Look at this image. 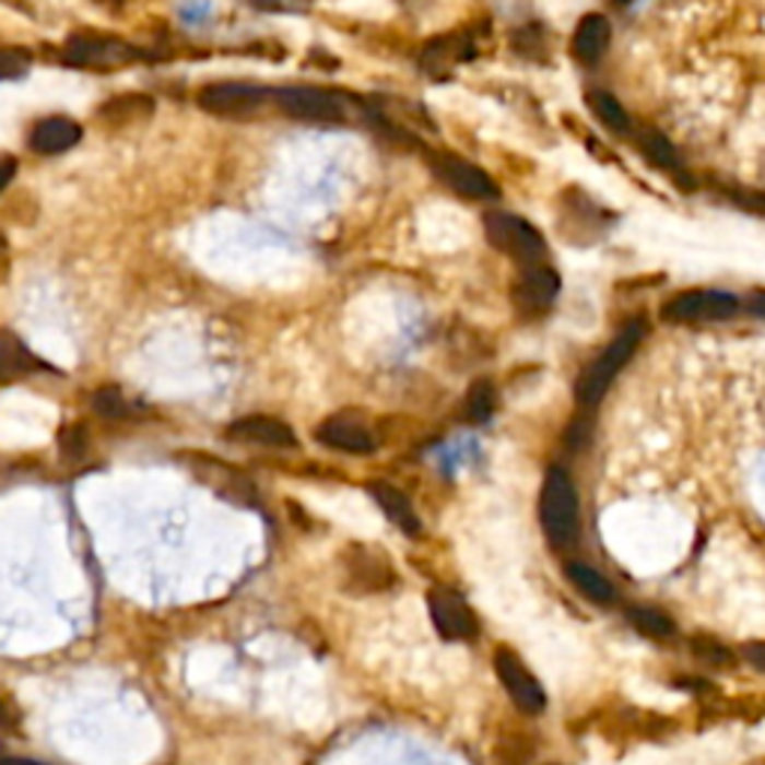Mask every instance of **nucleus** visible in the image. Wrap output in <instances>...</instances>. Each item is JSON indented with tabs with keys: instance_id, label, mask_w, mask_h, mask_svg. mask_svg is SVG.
<instances>
[{
	"instance_id": "nucleus-19",
	"label": "nucleus",
	"mask_w": 765,
	"mask_h": 765,
	"mask_svg": "<svg viewBox=\"0 0 765 765\" xmlns=\"http://www.w3.org/2000/svg\"><path fill=\"white\" fill-rule=\"evenodd\" d=\"M348 572L353 580H362V589L365 592H377V589H386V586L392 584V568H389V563L382 560L380 553H377V548H360V551L353 553V560L348 563Z\"/></svg>"
},
{
	"instance_id": "nucleus-26",
	"label": "nucleus",
	"mask_w": 765,
	"mask_h": 765,
	"mask_svg": "<svg viewBox=\"0 0 765 765\" xmlns=\"http://www.w3.org/2000/svg\"><path fill=\"white\" fill-rule=\"evenodd\" d=\"M93 410L105 419H120L129 413V404H126V398L120 395V389L105 386V389H99V392L93 395Z\"/></svg>"
},
{
	"instance_id": "nucleus-21",
	"label": "nucleus",
	"mask_w": 765,
	"mask_h": 765,
	"mask_svg": "<svg viewBox=\"0 0 765 765\" xmlns=\"http://www.w3.org/2000/svg\"><path fill=\"white\" fill-rule=\"evenodd\" d=\"M586 102H589L592 114H596L601 123L608 126L613 136H631V132H634V129H631L628 111L622 108V102L616 99V96H610L608 91H589L586 93Z\"/></svg>"
},
{
	"instance_id": "nucleus-31",
	"label": "nucleus",
	"mask_w": 765,
	"mask_h": 765,
	"mask_svg": "<svg viewBox=\"0 0 765 765\" xmlns=\"http://www.w3.org/2000/svg\"><path fill=\"white\" fill-rule=\"evenodd\" d=\"M744 308L754 317H765V287L748 293V296H744Z\"/></svg>"
},
{
	"instance_id": "nucleus-18",
	"label": "nucleus",
	"mask_w": 765,
	"mask_h": 765,
	"mask_svg": "<svg viewBox=\"0 0 765 765\" xmlns=\"http://www.w3.org/2000/svg\"><path fill=\"white\" fill-rule=\"evenodd\" d=\"M36 368H39V360L24 348L22 338L10 332V329H0V386L24 380Z\"/></svg>"
},
{
	"instance_id": "nucleus-11",
	"label": "nucleus",
	"mask_w": 765,
	"mask_h": 765,
	"mask_svg": "<svg viewBox=\"0 0 765 765\" xmlns=\"http://www.w3.org/2000/svg\"><path fill=\"white\" fill-rule=\"evenodd\" d=\"M428 610L434 628L443 640H473L479 634V620L458 592L451 589H431Z\"/></svg>"
},
{
	"instance_id": "nucleus-29",
	"label": "nucleus",
	"mask_w": 765,
	"mask_h": 765,
	"mask_svg": "<svg viewBox=\"0 0 765 765\" xmlns=\"http://www.w3.org/2000/svg\"><path fill=\"white\" fill-rule=\"evenodd\" d=\"M730 198H732V201H735V207H742V210H751V213H756V215L765 213V195H763V191L732 189Z\"/></svg>"
},
{
	"instance_id": "nucleus-3",
	"label": "nucleus",
	"mask_w": 765,
	"mask_h": 765,
	"mask_svg": "<svg viewBox=\"0 0 765 765\" xmlns=\"http://www.w3.org/2000/svg\"><path fill=\"white\" fill-rule=\"evenodd\" d=\"M484 237L496 251H503V255L518 260L523 267L541 263L544 251H548V243L541 237L539 227L529 225L527 219H520V215L503 213V210L484 213Z\"/></svg>"
},
{
	"instance_id": "nucleus-1",
	"label": "nucleus",
	"mask_w": 765,
	"mask_h": 765,
	"mask_svg": "<svg viewBox=\"0 0 765 765\" xmlns=\"http://www.w3.org/2000/svg\"><path fill=\"white\" fill-rule=\"evenodd\" d=\"M539 515L544 539L553 551H572L580 536V503L572 475L563 467H551L541 484Z\"/></svg>"
},
{
	"instance_id": "nucleus-27",
	"label": "nucleus",
	"mask_w": 765,
	"mask_h": 765,
	"mask_svg": "<svg viewBox=\"0 0 765 765\" xmlns=\"http://www.w3.org/2000/svg\"><path fill=\"white\" fill-rule=\"evenodd\" d=\"M31 69V51L24 48H0V79H19Z\"/></svg>"
},
{
	"instance_id": "nucleus-33",
	"label": "nucleus",
	"mask_w": 765,
	"mask_h": 765,
	"mask_svg": "<svg viewBox=\"0 0 765 765\" xmlns=\"http://www.w3.org/2000/svg\"><path fill=\"white\" fill-rule=\"evenodd\" d=\"M12 723H15V718H12V711L7 709V703L0 699V730H12Z\"/></svg>"
},
{
	"instance_id": "nucleus-8",
	"label": "nucleus",
	"mask_w": 765,
	"mask_h": 765,
	"mask_svg": "<svg viewBox=\"0 0 765 765\" xmlns=\"http://www.w3.org/2000/svg\"><path fill=\"white\" fill-rule=\"evenodd\" d=\"M69 63L75 67H91V69H114L126 67V63H136V60H146V55L141 48L129 46L117 36H93V34H75L69 39L67 46Z\"/></svg>"
},
{
	"instance_id": "nucleus-28",
	"label": "nucleus",
	"mask_w": 765,
	"mask_h": 765,
	"mask_svg": "<svg viewBox=\"0 0 765 765\" xmlns=\"http://www.w3.org/2000/svg\"><path fill=\"white\" fill-rule=\"evenodd\" d=\"M84 451H87V431L81 428V425L67 428L60 434V455L67 461H79V458H84Z\"/></svg>"
},
{
	"instance_id": "nucleus-22",
	"label": "nucleus",
	"mask_w": 765,
	"mask_h": 765,
	"mask_svg": "<svg viewBox=\"0 0 765 765\" xmlns=\"http://www.w3.org/2000/svg\"><path fill=\"white\" fill-rule=\"evenodd\" d=\"M637 144H640L643 156L649 158L652 165H658V168L664 170H673L679 180L685 183V170H682V158H679V153H675V146L667 141L661 132H655V129H646L640 138H637Z\"/></svg>"
},
{
	"instance_id": "nucleus-15",
	"label": "nucleus",
	"mask_w": 765,
	"mask_h": 765,
	"mask_svg": "<svg viewBox=\"0 0 765 765\" xmlns=\"http://www.w3.org/2000/svg\"><path fill=\"white\" fill-rule=\"evenodd\" d=\"M610 36H613V31H610L608 19L598 15V12H586L584 19L577 22V27H574L572 57L577 63H584V67H596L598 60L608 55Z\"/></svg>"
},
{
	"instance_id": "nucleus-32",
	"label": "nucleus",
	"mask_w": 765,
	"mask_h": 765,
	"mask_svg": "<svg viewBox=\"0 0 765 765\" xmlns=\"http://www.w3.org/2000/svg\"><path fill=\"white\" fill-rule=\"evenodd\" d=\"M15 170H19V162H15V158L12 156L0 158V191L10 186V180L15 177Z\"/></svg>"
},
{
	"instance_id": "nucleus-35",
	"label": "nucleus",
	"mask_w": 765,
	"mask_h": 765,
	"mask_svg": "<svg viewBox=\"0 0 765 765\" xmlns=\"http://www.w3.org/2000/svg\"><path fill=\"white\" fill-rule=\"evenodd\" d=\"M3 251H7V239H3V234H0V260H3Z\"/></svg>"
},
{
	"instance_id": "nucleus-16",
	"label": "nucleus",
	"mask_w": 765,
	"mask_h": 765,
	"mask_svg": "<svg viewBox=\"0 0 765 765\" xmlns=\"http://www.w3.org/2000/svg\"><path fill=\"white\" fill-rule=\"evenodd\" d=\"M368 494H372L374 503L382 508V515L392 520L395 527L401 529L404 536H410V539L422 536V520H419L416 508H413V503H410L398 487H392V484L386 482H374L368 484Z\"/></svg>"
},
{
	"instance_id": "nucleus-6",
	"label": "nucleus",
	"mask_w": 765,
	"mask_h": 765,
	"mask_svg": "<svg viewBox=\"0 0 765 765\" xmlns=\"http://www.w3.org/2000/svg\"><path fill=\"white\" fill-rule=\"evenodd\" d=\"M272 102L282 114L308 120V123H344L348 120V102L317 87H279L272 91Z\"/></svg>"
},
{
	"instance_id": "nucleus-17",
	"label": "nucleus",
	"mask_w": 765,
	"mask_h": 765,
	"mask_svg": "<svg viewBox=\"0 0 765 765\" xmlns=\"http://www.w3.org/2000/svg\"><path fill=\"white\" fill-rule=\"evenodd\" d=\"M81 141V126L69 117H46L34 126L31 132V150L43 156H57L67 153Z\"/></svg>"
},
{
	"instance_id": "nucleus-5",
	"label": "nucleus",
	"mask_w": 765,
	"mask_h": 765,
	"mask_svg": "<svg viewBox=\"0 0 765 765\" xmlns=\"http://www.w3.org/2000/svg\"><path fill=\"white\" fill-rule=\"evenodd\" d=\"M267 99H272V91L251 81H215L198 93V105L203 111L215 117H231V120H246L251 114H258Z\"/></svg>"
},
{
	"instance_id": "nucleus-7",
	"label": "nucleus",
	"mask_w": 765,
	"mask_h": 765,
	"mask_svg": "<svg viewBox=\"0 0 765 765\" xmlns=\"http://www.w3.org/2000/svg\"><path fill=\"white\" fill-rule=\"evenodd\" d=\"M428 165L443 186H449L455 195H461L467 201H496L499 198V186L491 180V174L467 158L455 156V153H431Z\"/></svg>"
},
{
	"instance_id": "nucleus-23",
	"label": "nucleus",
	"mask_w": 765,
	"mask_h": 765,
	"mask_svg": "<svg viewBox=\"0 0 765 765\" xmlns=\"http://www.w3.org/2000/svg\"><path fill=\"white\" fill-rule=\"evenodd\" d=\"M496 410V389L491 380H475L467 392V401H463V413L470 422L482 425L487 419L494 416Z\"/></svg>"
},
{
	"instance_id": "nucleus-24",
	"label": "nucleus",
	"mask_w": 765,
	"mask_h": 765,
	"mask_svg": "<svg viewBox=\"0 0 765 765\" xmlns=\"http://www.w3.org/2000/svg\"><path fill=\"white\" fill-rule=\"evenodd\" d=\"M628 622L634 625V628L640 631V634H646V637H655V640H667V637H673L675 634L673 620H670L667 613H661V610H655V608H631Z\"/></svg>"
},
{
	"instance_id": "nucleus-13",
	"label": "nucleus",
	"mask_w": 765,
	"mask_h": 765,
	"mask_svg": "<svg viewBox=\"0 0 765 765\" xmlns=\"http://www.w3.org/2000/svg\"><path fill=\"white\" fill-rule=\"evenodd\" d=\"M227 437L237 439V443L272 446V449H293V446H296V434L291 431V425H284L282 419L272 416L237 419V422L227 428Z\"/></svg>"
},
{
	"instance_id": "nucleus-25",
	"label": "nucleus",
	"mask_w": 765,
	"mask_h": 765,
	"mask_svg": "<svg viewBox=\"0 0 765 765\" xmlns=\"http://www.w3.org/2000/svg\"><path fill=\"white\" fill-rule=\"evenodd\" d=\"M691 652L697 655V658H703L706 664H715V667L735 664V655H732L723 643L711 640V637H694V640H691Z\"/></svg>"
},
{
	"instance_id": "nucleus-30",
	"label": "nucleus",
	"mask_w": 765,
	"mask_h": 765,
	"mask_svg": "<svg viewBox=\"0 0 765 765\" xmlns=\"http://www.w3.org/2000/svg\"><path fill=\"white\" fill-rule=\"evenodd\" d=\"M742 655H744V661L751 667H756V670H763L765 673V643L763 640H756V643H748L742 649Z\"/></svg>"
},
{
	"instance_id": "nucleus-14",
	"label": "nucleus",
	"mask_w": 765,
	"mask_h": 765,
	"mask_svg": "<svg viewBox=\"0 0 765 765\" xmlns=\"http://www.w3.org/2000/svg\"><path fill=\"white\" fill-rule=\"evenodd\" d=\"M475 55L473 39L463 34H446L431 39L422 51V69L434 79H446L458 63H467Z\"/></svg>"
},
{
	"instance_id": "nucleus-20",
	"label": "nucleus",
	"mask_w": 765,
	"mask_h": 765,
	"mask_svg": "<svg viewBox=\"0 0 765 765\" xmlns=\"http://www.w3.org/2000/svg\"><path fill=\"white\" fill-rule=\"evenodd\" d=\"M565 574H568V580L580 589V596L589 598L592 604H601V608L613 604L616 589H613V584H610L608 577H604L601 572H596L592 565L572 563L568 568H565Z\"/></svg>"
},
{
	"instance_id": "nucleus-4",
	"label": "nucleus",
	"mask_w": 765,
	"mask_h": 765,
	"mask_svg": "<svg viewBox=\"0 0 765 765\" xmlns=\"http://www.w3.org/2000/svg\"><path fill=\"white\" fill-rule=\"evenodd\" d=\"M739 296H732L727 291H682L670 296L661 305V320L673 323V327H694V323H720L739 315Z\"/></svg>"
},
{
	"instance_id": "nucleus-10",
	"label": "nucleus",
	"mask_w": 765,
	"mask_h": 765,
	"mask_svg": "<svg viewBox=\"0 0 765 765\" xmlns=\"http://www.w3.org/2000/svg\"><path fill=\"white\" fill-rule=\"evenodd\" d=\"M560 287H563L560 272L553 267H544V263H536L518 275V282L511 287V303L523 317H541L553 308Z\"/></svg>"
},
{
	"instance_id": "nucleus-12",
	"label": "nucleus",
	"mask_w": 765,
	"mask_h": 765,
	"mask_svg": "<svg viewBox=\"0 0 765 765\" xmlns=\"http://www.w3.org/2000/svg\"><path fill=\"white\" fill-rule=\"evenodd\" d=\"M315 437L336 451H348V455H372L377 449V437L372 431L362 425L360 419L350 416H332L327 419L320 428L315 431Z\"/></svg>"
},
{
	"instance_id": "nucleus-2",
	"label": "nucleus",
	"mask_w": 765,
	"mask_h": 765,
	"mask_svg": "<svg viewBox=\"0 0 765 765\" xmlns=\"http://www.w3.org/2000/svg\"><path fill=\"white\" fill-rule=\"evenodd\" d=\"M643 320H631L622 327V332L608 348L601 350V356L589 362L584 368V374L574 382V398L580 407H596L601 404V398L608 395V389L613 386V380L620 377V372L628 365V360L634 356V350L640 348L643 341Z\"/></svg>"
},
{
	"instance_id": "nucleus-34",
	"label": "nucleus",
	"mask_w": 765,
	"mask_h": 765,
	"mask_svg": "<svg viewBox=\"0 0 765 765\" xmlns=\"http://www.w3.org/2000/svg\"><path fill=\"white\" fill-rule=\"evenodd\" d=\"M0 765H46V763H36V760H27V756H3Z\"/></svg>"
},
{
	"instance_id": "nucleus-9",
	"label": "nucleus",
	"mask_w": 765,
	"mask_h": 765,
	"mask_svg": "<svg viewBox=\"0 0 765 765\" xmlns=\"http://www.w3.org/2000/svg\"><path fill=\"white\" fill-rule=\"evenodd\" d=\"M494 670L496 675H499L503 687H506V694L511 697V703H515L520 711H527V715L544 711V706H548L544 687L539 685V679L529 673V667L523 664L511 649H506V646L496 649Z\"/></svg>"
},
{
	"instance_id": "nucleus-36",
	"label": "nucleus",
	"mask_w": 765,
	"mask_h": 765,
	"mask_svg": "<svg viewBox=\"0 0 765 765\" xmlns=\"http://www.w3.org/2000/svg\"><path fill=\"white\" fill-rule=\"evenodd\" d=\"M613 3H620V7H625V3H631V0H613Z\"/></svg>"
}]
</instances>
